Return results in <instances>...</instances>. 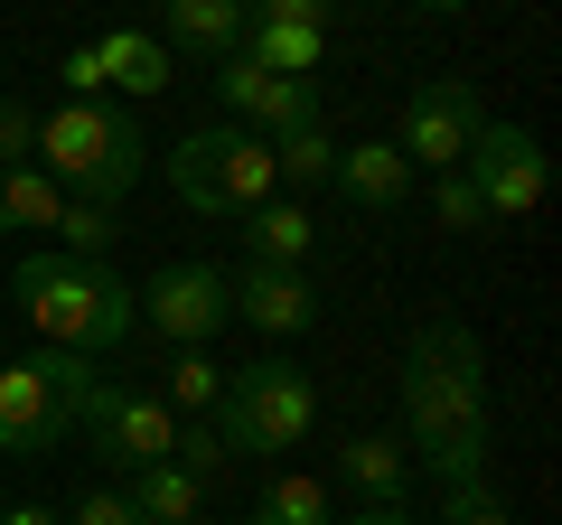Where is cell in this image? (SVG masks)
Returning a JSON list of instances; mask_svg holds the SVG:
<instances>
[{
  "instance_id": "cell-1",
  "label": "cell",
  "mask_w": 562,
  "mask_h": 525,
  "mask_svg": "<svg viewBox=\"0 0 562 525\" xmlns=\"http://www.w3.org/2000/svg\"><path fill=\"white\" fill-rule=\"evenodd\" d=\"M403 450L441 488L487 479L497 413H487V357H479V338L460 320L413 328V347H403Z\"/></svg>"
},
{
  "instance_id": "cell-2",
  "label": "cell",
  "mask_w": 562,
  "mask_h": 525,
  "mask_svg": "<svg viewBox=\"0 0 562 525\" xmlns=\"http://www.w3.org/2000/svg\"><path fill=\"white\" fill-rule=\"evenodd\" d=\"M10 291H20V310L38 320V338L47 347H76V357L122 347L132 320H140L132 282H122L113 262H94V254H29L20 272H10Z\"/></svg>"
},
{
  "instance_id": "cell-3",
  "label": "cell",
  "mask_w": 562,
  "mask_h": 525,
  "mask_svg": "<svg viewBox=\"0 0 562 525\" xmlns=\"http://www.w3.org/2000/svg\"><path fill=\"white\" fill-rule=\"evenodd\" d=\"M29 160H38L66 198L122 206V198H132V179L150 169V142H140V122L122 113V103H57V113H38Z\"/></svg>"
},
{
  "instance_id": "cell-4",
  "label": "cell",
  "mask_w": 562,
  "mask_h": 525,
  "mask_svg": "<svg viewBox=\"0 0 562 525\" xmlns=\"http://www.w3.org/2000/svg\"><path fill=\"white\" fill-rule=\"evenodd\" d=\"M94 384H103L94 357H76V347H29V357H10L0 366V450L10 460H47L76 432Z\"/></svg>"
},
{
  "instance_id": "cell-5",
  "label": "cell",
  "mask_w": 562,
  "mask_h": 525,
  "mask_svg": "<svg viewBox=\"0 0 562 525\" xmlns=\"http://www.w3.org/2000/svg\"><path fill=\"white\" fill-rule=\"evenodd\" d=\"M216 442L225 450H301L310 423H319V384L301 376L291 357H254V366H225V394H216Z\"/></svg>"
},
{
  "instance_id": "cell-6",
  "label": "cell",
  "mask_w": 562,
  "mask_h": 525,
  "mask_svg": "<svg viewBox=\"0 0 562 525\" xmlns=\"http://www.w3.org/2000/svg\"><path fill=\"white\" fill-rule=\"evenodd\" d=\"M460 179L479 188L487 225H516V216H535V206H543L553 169H543V142L525 132V122H479V142H469Z\"/></svg>"
},
{
  "instance_id": "cell-7",
  "label": "cell",
  "mask_w": 562,
  "mask_h": 525,
  "mask_svg": "<svg viewBox=\"0 0 562 525\" xmlns=\"http://www.w3.org/2000/svg\"><path fill=\"white\" fill-rule=\"evenodd\" d=\"M76 432L94 442V460H113L122 479L150 460H169V442H179V413L160 404V394H140V384H94L76 413Z\"/></svg>"
},
{
  "instance_id": "cell-8",
  "label": "cell",
  "mask_w": 562,
  "mask_h": 525,
  "mask_svg": "<svg viewBox=\"0 0 562 525\" xmlns=\"http://www.w3.org/2000/svg\"><path fill=\"white\" fill-rule=\"evenodd\" d=\"M479 122H487L479 85L431 76V85H413V94H403V132H394V150H403L413 169H422V160H431V169H460L469 142H479Z\"/></svg>"
},
{
  "instance_id": "cell-9",
  "label": "cell",
  "mask_w": 562,
  "mask_h": 525,
  "mask_svg": "<svg viewBox=\"0 0 562 525\" xmlns=\"http://www.w3.org/2000/svg\"><path fill=\"white\" fill-rule=\"evenodd\" d=\"M140 320L160 328L169 347H216V328L235 320V301H225V272H216V262H169L160 282L140 291Z\"/></svg>"
},
{
  "instance_id": "cell-10",
  "label": "cell",
  "mask_w": 562,
  "mask_h": 525,
  "mask_svg": "<svg viewBox=\"0 0 562 525\" xmlns=\"http://www.w3.org/2000/svg\"><path fill=\"white\" fill-rule=\"evenodd\" d=\"M216 94H225V113H235L244 132H262V142L319 122V85L310 76H262L254 57H216Z\"/></svg>"
},
{
  "instance_id": "cell-11",
  "label": "cell",
  "mask_w": 562,
  "mask_h": 525,
  "mask_svg": "<svg viewBox=\"0 0 562 525\" xmlns=\"http://www.w3.org/2000/svg\"><path fill=\"white\" fill-rule=\"evenodd\" d=\"M225 301H235V320L262 328V338H301V328H319V291H310L301 272H281V262H244V272H225Z\"/></svg>"
},
{
  "instance_id": "cell-12",
  "label": "cell",
  "mask_w": 562,
  "mask_h": 525,
  "mask_svg": "<svg viewBox=\"0 0 562 525\" xmlns=\"http://www.w3.org/2000/svg\"><path fill=\"white\" fill-rule=\"evenodd\" d=\"M328 188H338L347 206H366V216H403V206H413V160H403L394 142H347L338 169H328Z\"/></svg>"
},
{
  "instance_id": "cell-13",
  "label": "cell",
  "mask_w": 562,
  "mask_h": 525,
  "mask_svg": "<svg viewBox=\"0 0 562 525\" xmlns=\"http://www.w3.org/2000/svg\"><path fill=\"white\" fill-rule=\"evenodd\" d=\"M338 479L357 488L366 506H403V488H413V450H403V432H357V442L338 450Z\"/></svg>"
},
{
  "instance_id": "cell-14",
  "label": "cell",
  "mask_w": 562,
  "mask_h": 525,
  "mask_svg": "<svg viewBox=\"0 0 562 525\" xmlns=\"http://www.w3.org/2000/svg\"><path fill=\"white\" fill-rule=\"evenodd\" d=\"M169 29V47H188V57H235L244 47V0H150Z\"/></svg>"
},
{
  "instance_id": "cell-15",
  "label": "cell",
  "mask_w": 562,
  "mask_h": 525,
  "mask_svg": "<svg viewBox=\"0 0 562 525\" xmlns=\"http://www.w3.org/2000/svg\"><path fill=\"white\" fill-rule=\"evenodd\" d=\"M310 244H319V216H310L301 198H262L254 216H244V254H254V262H281V272H301Z\"/></svg>"
},
{
  "instance_id": "cell-16",
  "label": "cell",
  "mask_w": 562,
  "mask_h": 525,
  "mask_svg": "<svg viewBox=\"0 0 562 525\" xmlns=\"http://www.w3.org/2000/svg\"><path fill=\"white\" fill-rule=\"evenodd\" d=\"M262 76H319L328 66V29H301V20H244V47Z\"/></svg>"
},
{
  "instance_id": "cell-17",
  "label": "cell",
  "mask_w": 562,
  "mask_h": 525,
  "mask_svg": "<svg viewBox=\"0 0 562 525\" xmlns=\"http://www.w3.org/2000/svg\"><path fill=\"white\" fill-rule=\"evenodd\" d=\"M225 122H198L179 150H169V188H179L188 216H225V150H216Z\"/></svg>"
},
{
  "instance_id": "cell-18",
  "label": "cell",
  "mask_w": 562,
  "mask_h": 525,
  "mask_svg": "<svg viewBox=\"0 0 562 525\" xmlns=\"http://www.w3.org/2000/svg\"><path fill=\"white\" fill-rule=\"evenodd\" d=\"M216 150H225V216H254L262 198H281V179H272V142H262V132L225 122Z\"/></svg>"
},
{
  "instance_id": "cell-19",
  "label": "cell",
  "mask_w": 562,
  "mask_h": 525,
  "mask_svg": "<svg viewBox=\"0 0 562 525\" xmlns=\"http://www.w3.org/2000/svg\"><path fill=\"white\" fill-rule=\"evenodd\" d=\"M94 57H103V85H122V94H169V85H179V76H169V47L160 38H140V29H103V38H94Z\"/></svg>"
},
{
  "instance_id": "cell-20",
  "label": "cell",
  "mask_w": 562,
  "mask_h": 525,
  "mask_svg": "<svg viewBox=\"0 0 562 525\" xmlns=\"http://www.w3.org/2000/svg\"><path fill=\"white\" fill-rule=\"evenodd\" d=\"M122 498L140 506V525H198V516H206V479H188L179 460L132 469V488H122Z\"/></svg>"
},
{
  "instance_id": "cell-21",
  "label": "cell",
  "mask_w": 562,
  "mask_h": 525,
  "mask_svg": "<svg viewBox=\"0 0 562 525\" xmlns=\"http://www.w3.org/2000/svg\"><path fill=\"white\" fill-rule=\"evenodd\" d=\"M254 525H338V506H328V488L310 469H272L254 498Z\"/></svg>"
},
{
  "instance_id": "cell-22",
  "label": "cell",
  "mask_w": 562,
  "mask_h": 525,
  "mask_svg": "<svg viewBox=\"0 0 562 525\" xmlns=\"http://www.w3.org/2000/svg\"><path fill=\"white\" fill-rule=\"evenodd\" d=\"M216 394H225V366L206 357V347H179V357H169L160 404H169V413H188V423H206V413H216Z\"/></svg>"
},
{
  "instance_id": "cell-23",
  "label": "cell",
  "mask_w": 562,
  "mask_h": 525,
  "mask_svg": "<svg viewBox=\"0 0 562 525\" xmlns=\"http://www.w3.org/2000/svg\"><path fill=\"white\" fill-rule=\"evenodd\" d=\"M328 169H338V142H328L319 122L272 142V179H281V188H328Z\"/></svg>"
},
{
  "instance_id": "cell-24",
  "label": "cell",
  "mask_w": 562,
  "mask_h": 525,
  "mask_svg": "<svg viewBox=\"0 0 562 525\" xmlns=\"http://www.w3.org/2000/svg\"><path fill=\"white\" fill-rule=\"evenodd\" d=\"M113 235H122V216H113V206H85V198H66L57 206V254H113Z\"/></svg>"
},
{
  "instance_id": "cell-25",
  "label": "cell",
  "mask_w": 562,
  "mask_h": 525,
  "mask_svg": "<svg viewBox=\"0 0 562 525\" xmlns=\"http://www.w3.org/2000/svg\"><path fill=\"white\" fill-rule=\"evenodd\" d=\"M431 216H441L450 235H487V206H479V188H469L460 169H441V179H431Z\"/></svg>"
},
{
  "instance_id": "cell-26",
  "label": "cell",
  "mask_w": 562,
  "mask_h": 525,
  "mask_svg": "<svg viewBox=\"0 0 562 525\" xmlns=\"http://www.w3.org/2000/svg\"><path fill=\"white\" fill-rule=\"evenodd\" d=\"M169 460H179L188 479H206V488H216V469L235 460V450L216 442V423H188V413H179V442H169Z\"/></svg>"
},
{
  "instance_id": "cell-27",
  "label": "cell",
  "mask_w": 562,
  "mask_h": 525,
  "mask_svg": "<svg viewBox=\"0 0 562 525\" xmlns=\"http://www.w3.org/2000/svg\"><path fill=\"white\" fill-rule=\"evenodd\" d=\"M29 142H38V113H29L20 94H0V169H20Z\"/></svg>"
},
{
  "instance_id": "cell-28",
  "label": "cell",
  "mask_w": 562,
  "mask_h": 525,
  "mask_svg": "<svg viewBox=\"0 0 562 525\" xmlns=\"http://www.w3.org/2000/svg\"><path fill=\"white\" fill-rule=\"evenodd\" d=\"M441 525H516V516H506V498H487V488L469 479V488H450V506H441Z\"/></svg>"
},
{
  "instance_id": "cell-29",
  "label": "cell",
  "mask_w": 562,
  "mask_h": 525,
  "mask_svg": "<svg viewBox=\"0 0 562 525\" xmlns=\"http://www.w3.org/2000/svg\"><path fill=\"white\" fill-rule=\"evenodd\" d=\"M57 85H66V103H103V57H94V47H76V57L57 66Z\"/></svg>"
},
{
  "instance_id": "cell-30",
  "label": "cell",
  "mask_w": 562,
  "mask_h": 525,
  "mask_svg": "<svg viewBox=\"0 0 562 525\" xmlns=\"http://www.w3.org/2000/svg\"><path fill=\"white\" fill-rule=\"evenodd\" d=\"M66 525H140V506L122 498V488H94V498H76V516Z\"/></svg>"
},
{
  "instance_id": "cell-31",
  "label": "cell",
  "mask_w": 562,
  "mask_h": 525,
  "mask_svg": "<svg viewBox=\"0 0 562 525\" xmlns=\"http://www.w3.org/2000/svg\"><path fill=\"white\" fill-rule=\"evenodd\" d=\"M338 0H244V20H301V29H328Z\"/></svg>"
},
{
  "instance_id": "cell-32",
  "label": "cell",
  "mask_w": 562,
  "mask_h": 525,
  "mask_svg": "<svg viewBox=\"0 0 562 525\" xmlns=\"http://www.w3.org/2000/svg\"><path fill=\"white\" fill-rule=\"evenodd\" d=\"M338 525H422L413 506H357V516H338Z\"/></svg>"
},
{
  "instance_id": "cell-33",
  "label": "cell",
  "mask_w": 562,
  "mask_h": 525,
  "mask_svg": "<svg viewBox=\"0 0 562 525\" xmlns=\"http://www.w3.org/2000/svg\"><path fill=\"white\" fill-rule=\"evenodd\" d=\"M0 525H57V516H47V506H10Z\"/></svg>"
},
{
  "instance_id": "cell-34",
  "label": "cell",
  "mask_w": 562,
  "mask_h": 525,
  "mask_svg": "<svg viewBox=\"0 0 562 525\" xmlns=\"http://www.w3.org/2000/svg\"><path fill=\"white\" fill-rule=\"evenodd\" d=\"M413 10H441V20H450V10H469V0H413Z\"/></svg>"
}]
</instances>
